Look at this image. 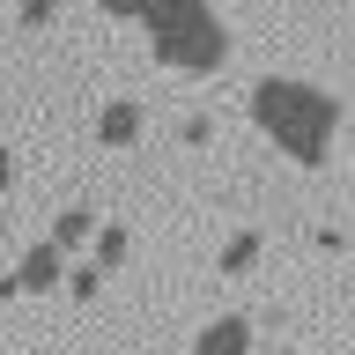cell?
Wrapping results in <instances>:
<instances>
[{"mask_svg": "<svg viewBox=\"0 0 355 355\" xmlns=\"http://www.w3.org/2000/svg\"><path fill=\"white\" fill-rule=\"evenodd\" d=\"M8 185H15V155H0V193H8Z\"/></svg>", "mask_w": 355, "mask_h": 355, "instance_id": "cell-10", "label": "cell"}, {"mask_svg": "<svg viewBox=\"0 0 355 355\" xmlns=\"http://www.w3.org/2000/svg\"><path fill=\"white\" fill-rule=\"evenodd\" d=\"M96 259H104V266H119V259H126V230H104V244H96Z\"/></svg>", "mask_w": 355, "mask_h": 355, "instance_id": "cell-8", "label": "cell"}, {"mask_svg": "<svg viewBox=\"0 0 355 355\" xmlns=\"http://www.w3.org/2000/svg\"><path fill=\"white\" fill-rule=\"evenodd\" d=\"M82 237H89V215H82V207L52 222V244H60V252H67V244H82Z\"/></svg>", "mask_w": 355, "mask_h": 355, "instance_id": "cell-6", "label": "cell"}, {"mask_svg": "<svg viewBox=\"0 0 355 355\" xmlns=\"http://www.w3.org/2000/svg\"><path fill=\"white\" fill-rule=\"evenodd\" d=\"M252 119L282 155L296 163H326L333 155V126H340V104H333L318 82H296V74H266L252 89Z\"/></svg>", "mask_w": 355, "mask_h": 355, "instance_id": "cell-1", "label": "cell"}, {"mask_svg": "<svg viewBox=\"0 0 355 355\" xmlns=\"http://www.w3.org/2000/svg\"><path fill=\"white\" fill-rule=\"evenodd\" d=\"M141 22H148L155 60L178 67V74H215L230 60V30H222V15L207 0H148Z\"/></svg>", "mask_w": 355, "mask_h": 355, "instance_id": "cell-2", "label": "cell"}, {"mask_svg": "<svg viewBox=\"0 0 355 355\" xmlns=\"http://www.w3.org/2000/svg\"><path fill=\"white\" fill-rule=\"evenodd\" d=\"M193 355H252V318L230 311V318H215V326H200Z\"/></svg>", "mask_w": 355, "mask_h": 355, "instance_id": "cell-3", "label": "cell"}, {"mask_svg": "<svg viewBox=\"0 0 355 355\" xmlns=\"http://www.w3.org/2000/svg\"><path fill=\"white\" fill-rule=\"evenodd\" d=\"M133 133H141V104H104L96 141H111V148H119V141H133Z\"/></svg>", "mask_w": 355, "mask_h": 355, "instance_id": "cell-5", "label": "cell"}, {"mask_svg": "<svg viewBox=\"0 0 355 355\" xmlns=\"http://www.w3.org/2000/svg\"><path fill=\"white\" fill-rule=\"evenodd\" d=\"M252 259H259V237H237L230 252H222V274H244Z\"/></svg>", "mask_w": 355, "mask_h": 355, "instance_id": "cell-7", "label": "cell"}, {"mask_svg": "<svg viewBox=\"0 0 355 355\" xmlns=\"http://www.w3.org/2000/svg\"><path fill=\"white\" fill-rule=\"evenodd\" d=\"M96 8H104V15H133V22H141V8H148V0H96Z\"/></svg>", "mask_w": 355, "mask_h": 355, "instance_id": "cell-9", "label": "cell"}, {"mask_svg": "<svg viewBox=\"0 0 355 355\" xmlns=\"http://www.w3.org/2000/svg\"><path fill=\"white\" fill-rule=\"evenodd\" d=\"M60 244H37V252H30V259H22V274H8V282H0V296H22V288H52L60 282Z\"/></svg>", "mask_w": 355, "mask_h": 355, "instance_id": "cell-4", "label": "cell"}]
</instances>
